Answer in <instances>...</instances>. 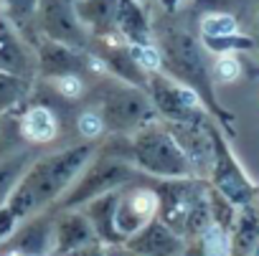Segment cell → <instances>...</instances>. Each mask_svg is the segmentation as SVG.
<instances>
[{
  "mask_svg": "<svg viewBox=\"0 0 259 256\" xmlns=\"http://www.w3.org/2000/svg\"><path fill=\"white\" fill-rule=\"evenodd\" d=\"M97 142H76L46 158H36L33 165L21 178L18 188L13 190L8 208L18 216V221H28L46 208H51L84 173V168L97 155Z\"/></svg>",
  "mask_w": 259,
  "mask_h": 256,
  "instance_id": "6da1fadb",
  "label": "cell"
},
{
  "mask_svg": "<svg viewBox=\"0 0 259 256\" xmlns=\"http://www.w3.org/2000/svg\"><path fill=\"white\" fill-rule=\"evenodd\" d=\"M155 43L163 54V74L191 86L201 96V101H203L206 112L213 117V122L229 137H234L236 135V127H234L236 117L226 107H221V101L216 99V86H213L216 81H213L203 43L196 36H191L186 28L168 26V23L155 26Z\"/></svg>",
  "mask_w": 259,
  "mask_h": 256,
  "instance_id": "7a4b0ae2",
  "label": "cell"
},
{
  "mask_svg": "<svg viewBox=\"0 0 259 256\" xmlns=\"http://www.w3.org/2000/svg\"><path fill=\"white\" fill-rule=\"evenodd\" d=\"M160 195L158 218L170 226L186 241L196 238L206 226L213 223L206 178H176V180H153Z\"/></svg>",
  "mask_w": 259,
  "mask_h": 256,
  "instance_id": "3957f363",
  "label": "cell"
},
{
  "mask_svg": "<svg viewBox=\"0 0 259 256\" xmlns=\"http://www.w3.org/2000/svg\"><path fill=\"white\" fill-rule=\"evenodd\" d=\"M133 140V165L155 180H176V178H198L193 163L168 130L163 119H155L135 135Z\"/></svg>",
  "mask_w": 259,
  "mask_h": 256,
  "instance_id": "277c9868",
  "label": "cell"
},
{
  "mask_svg": "<svg viewBox=\"0 0 259 256\" xmlns=\"http://www.w3.org/2000/svg\"><path fill=\"white\" fill-rule=\"evenodd\" d=\"M138 180H143V178H140V170L133 165V160L107 152L102 147V150H97L92 163L84 168V173L74 180V185L51 206V211H56V213L59 211H76L104 193L119 190L122 185L138 183Z\"/></svg>",
  "mask_w": 259,
  "mask_h": 256,
  "instance_id": "5b68a950",
  "label": "cell"
},
{
  "mask_svg": "<svg viewBox=\"0 0 259 256\" xmlns=\"http://www.w3.org/2000/svg\"><path fill=\"white\" fill-rule=\"evenodd\" d=\"M94 107L102 112L107 130L114 135H135L140 127L160 119L155 101L145 89L117 81L114 76H112V84L102 91L99 104Z\"/></svg>",
  "mask_w": 259,
  "mask_h": 256,
  "instance_id": "8992f818",
  "label": "cell"
},
{
  "mask_svg": "<svg viewBox=\"0 0 259 256\" xmlns=\"http://www.w3.org/2000/svg\"><path fill=\"white\" fill-rule=\"evenodd\" d=\"M211 137H213V168H211V175H208L211 188L219 190L239 211L256 203L259 185L246 175V170L241 168L239 158L234 155V150L226 140V132L213 119H211Z\"/></svg>",
  "mask_w": 259,
  "mask_h": 256,
  "instance_id": "52a82bcc",
  "label": "cell"
},
{
  "mask_svg": "<svg viewBox=\"0 0 259 256\" xmlns=\"http://www.w3.org/2000/svg\"><path fill=\"white\" fill-rule=\"evenodd\" d=\"M148 94L153 96L155 109H158V114H160L163 122L203 124V122L213 119V117L206 112L201 96H198L191 86H186V84L170 79V76L163 74V71L150 74V89H148Z\"/></svg>",
  "mask_w": 259,
  "mask_h": 256,
  "instance_id": "ba28073f",
  "label": "cell"
},
{
  "mask_svg": "<svg viewBox=\"0 0 259 256\" xmlns=\"http://www.w3.org/2000/svg\"><path fill=\"white\" fill-rule=\"evenodd\" d=\"M153 180H140V183H130V185L119 188L114 228H117L122 243L133 233H138L140 228H145L160 213V195H158V188Z\"/></svg>",
  "mask_w": 259,
  "mask_h": 256,
  "instance_id": "9c48e42d",
  "label": "cell"
},
{
  "mask_svg": "<svg viewBox=\"0 0 259 256\" xmlns=\"http://www.w3.org/2000/svg\"><path fill=\"white\" fill-rule=\"evenodd\" d=\"M38 33L44 38L89 51L92 36L79 21L76 0H41L38 3Z\"/></svg>",
  "mask_w": 259,
  "mask_h": 256,
  "instance_id": "30bf717a",
  "label": "cell"
},
{
  "mask_svg": "<svg viewBox=\"0 0 259 256\" xmlns=\"http://www.w3.org/2000/svg\"><path fill=\"white\" fill-rule=\"evenodd\" d=\"M0 71L21 76L31 84L38 76L36 48L21 36V31L3 13H0Z\"/></svg>",
  "mask_w": 259,
  "mask_h": 256,
  "instance_id": "8fae6325",
  "label": "cell"
},
{
  "mask_svg": "<svg viewBox=\"0 0 259 256\" xmlns=\"http://www.w3.org/2000/svg\"><path fill=\"white\" fill-rule=\"evenodd\" d=\"M36 56H38V76L44 81H54L61 76H71V74H81L92 69V56L89 51L44 38L36 43Z\"/></svg>",
  "mask_w": 259,
  "mask_h": 256,
  "instance_id": "7c38bea8",
  "label": "cell"
},
{
  "mask_svg": "<svg viewBox=\"0 0 259 256\" xmlns=\"http://www.w3.org/2000/svg\"><path fill=\"white\" fill-rule=\"evenodd\" d=\"M94 241H99V236L84 211L76 208V211L56 213V218H54V256H69Z\"/></svg>",
  "mask_w": 259,
  "mask_h": 256,
  "instance_id": "4fadbf2b",
  "label": "cell"
},
{
  "mask_svg": "<svg viewBox=\"0 0 259 256\" xmlns=\"http://www.w3.org/2000/svg\"><path fill=\"white\" fill-rule=\"evenodd\" d=\"M186 238L178 236L170 226H165L160 218H153L145 228L133 233L124 246L140 256H183L186 251Z\"/></svg>",
  "mask_w": 259,
  "mask_h": 256,
  "instance_id": "5bb4252c",
  "label": "cell"
},
{
  "mask_svg": "<svg viewBox=\"0 0 259 256\" xmlns=\"http://www.w3.org/2000/svg\"><path fill=\"white\" fill-rule=\"evenodd\" d=\"M54 218H56V213L51 208L28 218L11 236L13 251L18 256H49V253H54Z\"/></svg>",
  "mask_w": 259,
  "mask_h": 256,
  "instance_id": "9a60e30c",
  "label": "cell"
},
{
  "mask_svg": "<svg viewBox=\"0 0 259 256\" xmlns=\"http://www.w3.org/2000/svg\"><path fill=\"white\" fill-rule=\"evenodd\" d=\"M114 31L130 46H153L155 43V26L150 23L143 3H138V0H119L117 3Z\"/></svg>",
  "mask_w": 259,
  "mask_h": 256,
  "instance_id": "2e32d148",
  "label": "cell"
},
{
  "mask_svg": "<svg viewBox=\"0 0 259 256\" xmlns=\"http://www.w3.org/2000/svg\"><path fill=\"white\" fill-rule=\"evenodd\" d=\"M18 132L31 145H49L59 137V117L49 104H33L23 112Z\"/></svg>",
  "mask_w": 259,
  "mask_h": 256,
  "instance_id": "e0dca14e",
  "label": "cell"
},
{
  "mask_svg": "<svg viewBox=\"0 0 259 256\" xmlns=\"http://www.w3.org/2000/svg\"><path fill=\"white\" fill-rule=\"evenodd\" d=\"M117 200H119V190H112V193H104V195H99V198H94L92 203L84 206V213L92 221L99 241L107 243V246H119L122 243V238H119V233L114 228Z\"/></svg>",
  "mask_w": 259,
  "mask_h": 256,
  "instance_id": "ac0fdd59",
  "label": "cell"
},
{
  "mask_svg": "<svg viewBox=\"0 0 259 256\" xmlns=\"http://www.w3.org/2000/svg\"><path fill=\"white\" fill-rule=\"evenodd\" d=\"M119 0H76V13L84 28L92 38L117 33L114 31V16H117Z\"/></svg>",
  "mask_w": 259,
  "mask_h": 256,
  "instance_id": "d6986e66",
  "label": "cell"
},
{
  "mask_svg": "<svg viewBox=\"0 0 259 256\" xmlns=\"http://www.w3.org/2000/svg\"><path fill=\"white\" fill-rule=\"evenodd\" d=\"M38 3L41 0H0V13H3L21 31V36L33 48L41 41V33H38Z\"/></svg>",
  "mask_w": 259,
  "mask_h": 256,
  "instance_id": "ffe728a7",
  "label": "cell"
},
{
  "mask_svg": "<svg viewBox=\"0 0 259 256\" xmlns=\"http://www.w3.org/2000/svg\"><path fill=\"white\" fill-rule=\"evenodd\" d=\"M259 246V208L256 203L239 211V218L231 228V251L229 256H254Z\"/></svg>",
  "mask_w": 259,
  "mask_h": 256,
  "instance_id": "44dd1931",
  "label": "cell"
},
{
  "mask_svg": "<svg viewBox=\"0 0 259 256\" xmlns=\"http://www.w3.org/2000/svg\"><path fill=\"white\" fill-rule=\"evenodd\" d=\"M229 251H231V231H226L219 223H211L186 243L183 256H229Z\"/></svg>",
  "mask_w": 259,
  "mask_h": 256,
  "instance_id": "7402d4cb",
  "label": "cell"
},
{
  "mask_svg": "<svg viewBox=\"0 0 259 256\" xmlns=\"http://www.w3.org/2000/svg\"><path fill=\"white\" fill-rule=\"evenodd\" d=\"M33 152L28 150H21V152H13V155H6L0 158V208L8 206L13 190L18 188L21 178L26 175V170L33 165Z\"/></svg>",
  "mask_w": 259,
  "mask_h": 256,
  "instance_id": "603a6c76",
  "label": "cell"
},
{
  "mask_svg": "<svg viewBox=\"0 0 259 256\" xmlns=\"http://www.w3.org/2000/svg\"><path fill=\"white\" fill-rule=\"evenodd\" d=\"M31 81L21 79V76H13V74H6L0 71V117L13 112L16 107H21L28 94H31Z\"/></svg>",
  "mask_w": 259,
  "mask_h": 256,
  "instance_id": "cb8c5ba5",
  "label": "cell"
},
{
  "mask_svg": "<svg viewBox=\"0 0 259 256\" xmlns=\"http://www.w3.org/2000/svg\"><path fill=\"white\" fill-rule=\"evenodd\" d=\"M198 28H201V38H219V36L239 33V23L234 13L229 11H206L198 21Z\"/></svg>",
  "mask_w": 259,
  "mask_h": 256,
  "instance_id": "d4e9b609",
  "label": "cell"
},
{
  "mask_svg": "<svg viewBox=\"0 0 259 256\" xmlns=\"http://www.w3.org/2000/svg\"><path fill=\"white\" fill-rule=\"evenodd\" d=\"M203 48L221 56V54H241V51H254L256 48V38L251 36H241V33H231V36H219V38H201Z\"/></svg>",
  "mask_w": 259,
  "mask_h": 256,
  "instance_id": "484cf974",
  "label": "cell"
},
{
  "mask_svg": "<svg viewBox=\"0 0 259 256\" xmlns=\"http://www.w3.org/2000/svg\"><path fill=\"white\" fill-rule=\"evenodd\" d=\"M76 132H79V137L87 140V142H94V140H99V137L107 132V122H104L102 112H99L94 104H92V107H84V109L79 112V117H76Z\"/></svg>",
  "mask_w": 259,
  "mask_h": 256,
  "instance_id": "4316f807",
  "label": "cell"
},
{
  "mask_svg": "<svg viewBox=\"0 0 259 256\" xmlns=\"http://www.w3.org/2000/svg\"><path fill=\"white\" fill-rule=\"evenodd\" d=\"M211 74H213V81L219 84H234L241 76V61L236 59V54H221L216 56Z\"/></svg>",
  "mask_w": 259,
  "mask_h": 256,
  "instance_id": "83f0119b",
  "label": "cell"
},
{
  "mask_svg": "<svg viewBox=\"0 0 259 256\" xmlns=\"http://www.w3.org/2000/svg\"><path fill=\"white\" fill-rule=\"evenodd\" d=\"M130 51H133V59H135L148 74L163 71V54H160L158 43H153V46H130Z\"/></svg>",
  "mask_w": 259,
  "mask_h": 256,
  "instance_id": "f1b7e54d",
  "label": "cell"
},
{
  "mask_svg": "<svg viewBox=\"0 0 259 256\" xmlns=\"http://www.w3.org/2000/svg\"><path fill=\"white\" fill-rule=\"evenodd\" d=\"M49 84L56 89V94H59L64 101H74V99H79V96L84 94V76H81V74L61 76V79H54V81H49Z\"/></svg>",
  "mask_w": 259,
  "mask_h": 256,
  "instance_id": "f546056e",
  "label": "cell"
},
{
  "mask_svg": "<svg viewBox=\"0 0 259 256\" xmlns=\"http://www.w3.org/2000/svg\"><path fill=\"white\" fill-rule=\"evenodd\" d=\"M18 216L8 208V206H3L0 208V241H6V238H11L16 231H18Z\"/></svg>",
  "mask_w": 259,
  "mask_h": 256,
  "instance_id": "4dcf8cb0",
  "label": "cell"
},
{
  "mask_svg": "<svg viewBox=\"0 0 259 256\" xmlns=\"http://www.w3.org/2000/svg\"><path fill=\"white\" fill-rule=\"evenodd\" d=\"M69 256H109V246L102 243V241H94V243H89V246H84V248H79Z\"/></svg>",
  "mask_w": 259,
  "mask_h": 256,
  "instance_id": "1f68e13d",
  "label": "cell"
},
{
  "mask_svg": "<svg viewBox=\"0 0 259 256\" xmlns=\"http://www.w3.org/2000/svg\"><path fill=\"white\" fill-rule=\"evenodd\" d=\"M158 3H160V8H163L168 16H173V13L181 8V3H183V0H158Z\"/></svg>",
  "mask_w": 259,
  "mask_h": 256,
  "instance_id": "d6a6232c",
  "label": "cell"
},
{
  "mask_svg": "<svg viewBox=\"0 0 259 256\" xmlns=\"http://www.w3.org/2000/svg\"><path fill=\"white\" fill-rule=\"evenodd\" d=\"M254 256H259V246H256V251H254Z\"/></svg>",
  "mask_w": 259,
  "mask_h": 256,
  "instance_id": "836d02e7",
  "label": "cell"
},
{
  "mask_svg": "<svg viewBox=\"0 0 259 256\" xmlns=\"http://www.w3.org/2000/svg\"><path fill=\"white\" fill-rule=\"evenodd\" d=\"M256 51H259V38H256Z\"/></svg>",
  "mask_w": 259,
  "mask_h": 256,
  "instance_id": "e575fe53",
  "label": "cell"
},
{
  "mask_svg": "<svg viewBox=\"0 0 259 256\" xmlns=\"http://www.w3.org/2000/svg\"><path fill=\"white\" fill-rule=\"evenodd\" d=\"M138 3H145V0H138Z\"/></svg>",
  "mask_w": 259,
  "mask_h": 256,
  "instance_id": "d590c367",
  "label": "cell"
}]
</instances>
